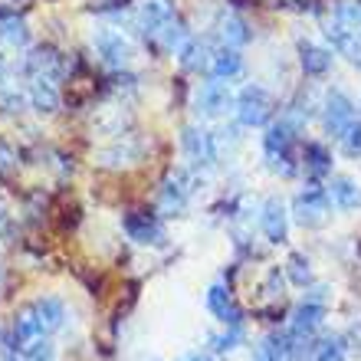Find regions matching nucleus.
Returning <instances> with one entry per match:
<instances>
[{
	"label": "nucleus",
	"mask_w": 361,
	"mask_h": 361,
	"mask_svg": "<svg viewBox=\"0 0 361 361\" xmlns=\"http://www.w3.org/2000/svg\"><path fill=\"white\" fill-rule=\"evenodd\" d=\"M295 128L289 118H279V122L267 125V135H263V154H267V164L276 174L283 178H293L299 171V161H293V145H295Z\"/></svg>",
	"instance_id": "f257e3e1"
},
{
	"label": "nucleus",
	"mask_w": 361,
	"mask_h": 361,
	"mask_svg": "<svg viewBox=\"0 0 361 361\" xmlns=\"http://www.w3.org/2000/svg\"><path fill=\"white\" fill-rule=\"evenodd\" d=\"M329 217H332V197H329V190H325V188L312 184L309 190L295 194V200H293V220L299 224V227L319 230V227H325V224H329Z\"/></svg>",
	"instance_id": "f03ea898"
},
{
	"label": "nucleus",
	"mask_w": 361,
	"mask_h": 361,
	"mask_svg": "<svg viewBox=\"0 0 361 361\" xmlns=\"http://www.w3.org/2000/svg\"><path fill=\"white\" fill-rule=\"evenodd\" d=\"M233 109H237V122L243 125V128H267V125L273 122L276 102L263 86H247L237 95V105H233Z\"/></svg>",
	"instance_id": "7ed1b4c3"
},
{
	"label": "nucleus",
	"mask_w": 361,
	"mask_h": 361,
	"mask_svg": "<svg viewBox=\"0 0 361 361\" xmlns=\"http://www.w3.org/2000/svg\"><path fill=\"white\" fill-rule=\"evenodd\" d=\"M355 118H358V109H355V102L342 92V89H332V92L325 95L322 125H325V135H329V138L338 142V138H342V135L355 125Z\"/></svg>",
	"instance_id": "20e7f679"
},
{
	"label": "nucleus",
	"mask_w": 361,
	"mask_h": 361,
	"mask_svg": "<svg viewBox=\"0 0 361 361\" xmlns=\"http://www.w3.org/2000/svg\"><path fill=\"white\" fill-rule=\"evenodd\" d=\"M233 105H237V99L230 92L227 79L210 76L207 82H200L197 95H194V112H197L200 118H217V115H224L227 109H233Z\"/></svg>",
	"instance_id": "39448f33"
},
{
	"label": "nucleus",
	"mask_w": 361,
	"mask_h": 361,
	"mask_svg": "<svg viewBox=\"0 0 361 361\" xmlns=\"http://www.w3.org/2000/svg\"><path fill=\"white\" fill-rule=\"evenodd\" d=\"M92 49H95V56L112 69H125L128 66V59H132L128 39H125L122 33H115V30H95L92 33Z\"/></svg>",
	"instance_id": "423d86ee"
},
{
	"label": "nucleus",
	"mask_w": 361,
	"mask_h": 361,
	"mask_svg": "<svg viewBox=\"0 0 361 361\" xmlns=\"http://www.w3.org/2000/svg\"><path fill=\"white\" fill-rule=\"evenodd\" d=\"M325 39L332 43V49L338 56H345L352 66L361 69V30L332 17V20H325Z\"/></svg>",
	"instance_id": "0eeeda50"
},
{
	"label": "nucleus",
	"mask_w": 361,
	"mask_h": 361,
	"mask_svg": "<svg viewBox=\"0 0 361 361\" xmlns=\"http://www.w3.org/2000/svg\"><path fill=\"white\" fill-rule=\"evenodd\" d=\"M180 148H184V154H188V161L194 168H207V164L217 161V142H214V135L197 128V125H188L180 132Z\"/></svg>",
	"instance_id": "6e6552de"
},
{
	"label": "nucleus",
	"mask_w": 361,
	"mask_h": 361,
	"mask_svg": "<svg viewBox=\"0 0 361 361\" xmlns=\"http://www.w3.org/2000/svg\"><path fill=\"white\" fill-rule=\"evenodd\" d=\"M125 233L135 240V243H152V247H161L164 243V224L158 214H148V210H132V214H125L122 220Z\"/></svg>",
	"instance_id": "1a4fd4ad"
},
{
	"label": "nucleus",
	"mask_w": 361,
	"mask_h": 361,
	"mask_svg": "<svg viewBox=\"0 0 361 361\" xmlns=\"http://www.w3.org/2000/svg\"><path fill=\"white\" fill-rule=\"evenodd\" d=\"M171 17H178L174 0H138L135 4V27L142 30L145 37H154Z\"/></svg>",
	"instance_id": "9d476101"
},
{
	"label": "nucleus",
	"mask_w": 361,
	"mask_h": 361,
	"mask_svg": "<svg viewBox=\"0 0 361 361\" xmlns=\"http://www.w3.org/2000/svg\"><path fill=\"white\" fill-rule=\"evenodd\" d=\"M322 319H325V305L305 299L302 305H295L293 319H289V335H293V338H305V342H312V335L319 332Z\"/></svg>",
	"instance_id": "9b49d317"
},
{
	"label": "nucleus",
	"mask_w": 361,
	"mask_h": 361,
	"mask_svg": "<svg viewBox=\"0 0 361 361\" xmlns=\"http://www.w3.org/2000/svg\"><path fill=\"white\" fill-rule=\"evenodd\" d=\"M39 338H47L43 332V325H39V315H37V305H20L17 315H13V348H27V345L39 342Z\"/></svg>",
	"instance_id": "f8f14e48"
},
{
	"label": "nucleus",
	"mask_w": 361,
	"mask_h": 361,
	"mask_svg": "<svg viewBox=\"0 0 361 361\" xmlns=\"http://www.w3.org/2000/svg\"><path fill=\"white\" fill-rule=\"evenodd\" d=\"M207 309L210 315L224 325H243V315H240V305L233 302V293H230L224 283H214L207 289Z\"/></svg>",
	"instance_id": "ddd939ff"
},
{
	"label": "nucleus",
	"mask_w": 361,
	"mask_h": 361,
	"mask_svg": "<svg viewBox=\"0 0 361 361\" xmlns=\"http://www.w3.org/2000/svg\"><path fill=\"white\" fill-rule=\"evenodd\" d=\"M259 227H263L269 243H286V233H289V210H286V204L279 197H269L267 204H263Z\"/></svg>",
	"instance_id": "4468645a"
},
{
	"label": "nucleus",
	"mask_w": 361,
	"mask_h": 361,
	"mask_svg": "<svg viewBox=\"0 0 361 361\" xmlns=\"http://www.w3.org/2000/svg\"><path fill=\"white\" fill-rule=\"evenodd\" d=\"M190 197V180L188 174H171V178L161 184V197H158V207H161L164 217H174V214H180L184 210V204H188Z\"/></svg>",
	"instance_id": "2eb2a0df"
},
{
	"label": "nucleus",
	"mask_w": 361,
	"mask_h": 361,
	"mask_svg": "<svg viewBox=\"0 0 361 361\" xmlns=\"http://www.w3.org/2000/svg\"><path fill=\"white\" fill-rule=\"evenodd\" d=\"M27 73L30 79L33 76H47V79H59L63 76V56H59V49L56 47H37V49H30V56H27Z\"/></svg>",
	"instance_id": "dca6fc26"
},
{
	"label": "nucleus",
	"mask_w": 361,
	"mask_h": 361,
	"mask_svg": "<svg viewBox=\"0 0 361 361\" xmlns=\"http://www.w3.org/2000/svg\"><path fill=\"white\" fill-rule=\"evenodd\" d=\"M332 49L319 47V43H309V39H299V66H302L305 76H325L332 69Z\"/></svg>",
	"instance_id": "f3484780"
},
{
	"label": "nucleus",
	"mask_w": 361,
	"mask_h": 361,
	"mask_svg": "<svg viewBox=\"0 0 361 361\" xmlns=\"http://www.w3.org/2000/svg\"><path fill=\"white\" fill-rule=\"evenodd\" d=\"M329 197H332V207L335 210H358L361 207V184L355 178H345V174H338V178L329 180Z\"/></svg>",
	"instance_id": "a211bd4d"
},
{
	"label": "nucleus",
	"mask_w": 361,
	"mask_h": 361,
	"mask_svg": "<svg viewBox=\"0 0 361 361\" xmlns=\"http://www.w3.org/2000/svg\"><path fill=\"white\" fill-rule=\"evenodd\" d=\"M30 105H33V112H39V115H53V112H56V109H59L56 79L33 76V82H30Z\"/></svg>",
	"instance_id": "6ab92c4d"
},
{
	"label": "nucleus",
	"mask_w": 361,
	"mask_h": 361,
	"mask_svg": "<svg viewBox=\"0 0 361 361\" xmlns=\"http://www.w3.org/2000/svg\"><path fill=\"white\" fill-rule=\"evenodd\" d=\"M180 66L188 69V73H210V59H214V49H210L207 39H197L190 37L178 53Z\"/></svg>",
	"instance_id": "aec40b11"
},
{
	"label": "nucleus",
	"mask_w": 361,
	"mask_h": 361,
	"mask_svg": "<svg viewBox=\"0 0 361 361\" xmlns=\"http://www.w3.org/2000/svg\"><path fill=\"white\" fill-rule=\"evenodd\" d=\"M243 73V53L237 47H220L214 49V59H210V76L214 79H237Z\"/></svg>",
	"instance_id": "412c9836"
},
{
	"label": "nucleus",
	"mask_w": 361,
	"mask_h": 361,
	"mask_svg": "<svg viewBox=\"0 0 361 361\" xmlns=\"http://www.w3.org/2000/svg\"><path fill=\"white\" fill-rule=\"evenodd\" d=\"M302 168L312 180H322L332 174V152L319 142H305L302 148Z\"/></svg>",
	"instance_id": "4be33fe9"
},
{
	"label": "nucleus",
	"mask_w": 361,
	"mask_h": 361,
	"mask_svg": "<svg viewBox=\"0 0 361 361\" xmlns=\"http://www.w3.org/2000/svg\"><path fill=\"white\" fill-rule=\"evenodd\" d=\"M37 315H39V325H43V332L53 335L59 332L63 325H66V305L59 302V299H53V295H43V299H37Z\"/></svg>",
	"instance_id": "5701e85b"
},
{
	"label": "nucleus",
	"mask_w": 361,
	"mask_h": 361,
	"mask_svg": "<svg viewBox=\"0 0 361 361\" xmlns=\"http://www.w3.org/2000/svg\"><path fill=\"white\" fill-rule=\"evenodd\" d=\"M220 39H224V47H237L240 49L253 39V30H250V23L243 17L230 13V17L220 20Z\"/></svg>",
	"instance_id": "b1692460"
},
{
	"label": "nucleus",
	"mask_w": 361,
	"mask_h": 361,
	"mask_svg": "<svg viewBox=\"0 0 361 361\" xmlns=\"http://www.w3.org/2000/svg\"><path fill=\"white\" fill-rule=\"evenodd\" d=\"M0 43L10 49H23L30 43V27L17 13H10V17L4 13V17H0Z\"/></svg>",
	"instance_id": "393cba45"
},
{
	"label": "nucleus",
	"mask_w": 361,
	"mask_h": 361,
	"mask_svg": "<svg viewBox=\"0 0 361 361\" xmlns=\"http://www.w3.org/2000/svg\"><path fill=\"white\" fill-rule=\"evenodd\" d=\"M154 37H158V43H161L164 53H180V47L190 39V30L180 17H171L158 33H154Z\"/></svg>",
	"instance_id": "a878e982"
},
{
	"label": "nucleus",
	"mask_w": 361,
	"mask_h": 361,
	"mask_svg": "<svg viewBox=\"0 0 361 361\" xmlns=\"http://www.w3.org/2000/svg\"><path fill=\"white\" fill-rule=\"evenodd\" d=\"M309 361H345V348H342V338H319L312 345V352H309Z\"/></svg>",
	"instance_id": "bb28decb"
},
{
	"label": "nucleus",
	"mask_w": 361,
	"mask_h": 361,
	"mask_svg": "<svg viewBox=\"0 0 361 361\" xmlns=\"http://www.w3.org/2000/svg\"><path fill=\"white\" fill-rule=\"evenodd\" d=\"M332 17L348 23V27H355V30H361V0H338L332 10Z\"/></svg>",
	"instance_id": "cd10ccee"
},
{
	"label": "nucleus",
	"mask_w": 361,
	"mask_h": 361,
	"mask_svg": "<svg viewBox=\"0 0 361 361\" xmlns=\"http://www.w3.org/2000/svg\"><path fill=\"white\" fill-rule=\"evenodd\" d=\"M286 273H289V279H293L295 286H309V283H312V269H309V259H305L302 253H293V257H289Z\"/></svg>",
	"instance_id": "c85d7f7f"
},
{
	"label": "nucleus",
	"mask_w": 361,
	"mask_h": 361,
	"mask_svg": "<svg viewBox=\"0 0 361 361\" xmlns=\"http://www.w3.org/2000/svg\"><path fill=\"white\" fill-rule=\"evenodd\" d=\"M53 342H49V335L47 338H39V342L27 345V348H20V358L23 361H53Z\"/></svg>",
	"instance_id": "c756f323"
},
{
	"label": "nucleus",
	"mask_w": 361,
	"mask_h": 361,
	"mask_svg": "<svg viewBox=\"0 0 361 361\" xmlns=\"http://www.w3.org/2000/svg\"><path fill=\"white\" fill-rule=\"evenodd\" d=\"M338 142H342V152L348 154V158H361V118H355V125L338 138Z\"/></svg>",
	"instance_id": "7c9ffc66"
},
{
	"label": "nucleus",
	"mask_w": 361,
	"mask_h": 361,
	"mask_svg": "<svg viewBox=\"0 0 361 361\" xmlns=\"http://www.w3.org/2000/svg\"><path fill=\"white\" fill-rule=\"evenodd\" d=\"M0 109L4 112H23V92H17V86H0Z\"/></svg>",
	"instance_id": "2f4dec72"
},
{
	"label": "nucleus",
	"mask_w": 361,
	"mask_h": 361,
	"mask_svg": "<svg viewBox=\"0 0 361 361\" xmlns=\"http://www.w3.org/2000/svg\"><path fill=\"white\" fill-rule=\"evenodd\" d=\"M240 338H243V325H227V335L214 338V345H217V352H230L240 345Z\"/></svg>",
	"instance_id": "473e14b6"
},
{
	"label": "nucleus",
	"mask_w": 361,
	"mask_h": 361,
	"mask_svg": "<svg viewBox=\"0 0 361 361\" xmlns=\"http://www.w3.org/2000/svg\"><path fill=\"white\" fill-rule=\"evenodd\" d=\"M13 158H17V154L10 152L7 145H0V171H4V174H7V171H13V164H17V161H13Z\"/></svg>",
	"instance_id": "72a5a7b5"
},
{
	"label": "nucleus",
	"mask_w": 361,
	"mask_h": 361,
	"mask_svg": "<svg viewBox=\"0 0 361 361\" xmlns=\"http://www.w3.org/2000/svg\"><path fill=\"white\" fill-rule=\"evenodd\" d=\"M250 361H276V355L269 352V345L263 342V345L257 348V352H253V358H250Z\"/></svg>",
	"instance_id": "f704fd0d"
},
{
	"label": "nucleus",
	"mask_w": 361,
	"mask_h": 361,
	"mask_svg": "<svg viewBox=\"0 0 361 361\" xmlns=\"http://www.w3.org/2000/svg\"><path fill=\"white\" fill-rule=\"evenodd\" d=\"M0 233H7V214H4V207H0Z\"/></svg>",
	"instance_id": "c9c22d12"
},
{
	"label": "nucleus",
	"mask_w": 361,
	"mask_h": 361,
	"mask_svg": "<svg viewBox=\"0 0 361 361\" xmlns=\"http://www.w3.org/2000/svg\"><path fill=\"white\" fill-rule=\"evenodd\" d=\"M188 361H214V358H210V355H190Z\"/></svg>",
	"instance_id": "e433bc0d"
},
{
	"label": "nucleus",
	"mask_w": 361,
	"mask_h": 361,
	"mask_svg": "<svg viewBox=\"0 0 361 361\" xmlns=\"http://www.w3.org/2000/svg\"><path fill=\"white\" fill-rule=\"evenodd\" d=\"M4 361H17V355H7V358H4Z\"/></svg>",
	"instance_id": "4c0bfd02"
}]
</instances>
